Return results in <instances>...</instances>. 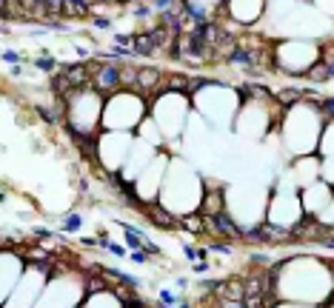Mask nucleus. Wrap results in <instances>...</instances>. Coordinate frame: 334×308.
Returning a JSON list of instances; mask_svg holds the SVG:
<instances>
[{"label": "nucleus", "mask_w": 334, "mask_h": 308, "mask_svg": "<svg viewBox=\"0 0 334 308\" xmlns=\"http://www.w3.org/2000/svg\"><path fill=\"white\" fill-rule=\"evenodd\" d=\"M37 69H40V72H54V60L51 58H37Z\"/></svg>", "instance_id": "nucleus-12"}, {"label": "nucleus", "mask_w": 334, "mask_h": 308, "mask_svg": "<svg viewBox=\"0 0 334 308\" xmlns=\"http://www.w3.org/2000/svg\"><path fill=\"white\" fill-rule=\"evenodd\" d=\"M95 26L97 29H112V20L109 17H95Z\"/></svg>", "instance_id": "nucleus-15"}, {"label": "nucleus", "mask_w": 334, "mask_h": 308, "mask_svg": "<svg viewBox=\"0 0 334 308\" xmlns=\"http://www.w3.org/2000/svg\"><path fill=\"white\" fill-rule=\"evenodd\" d=\"M157 51V46H154L152 35H134V40H131V54H154Z\"/></svg>", "instance_id": "nucleus-6"}, {"label": "nucleus", "mask_w": 334, "mask_h": 308, "mask_svg": "<svg viewBox=\"0 0 334 308\" xmlns=\"http://www.w3.org/2000/svg\"><path fill=\"white\" fill-rule=\"evenodd\" d=\"M95 0H66V12L63 15L69 17H80V15H89V9H92Z\"/></svg>", "instance_id": "nucleus-7"}, {"label": "nucleus", "mask_w": 334, "mask_h": 308, "mask_svg": "<svg viewBox=\"0 0 334 308\" xmlns=\"http://www.w3.org/2000/svg\"><path fill=\"white\" fill-rule=\"evenodd\" d=\"M214 251H226V254H229V251H232V248H229V245H226V243H217V245H214Z\"/></svg>", "instance_id": "nucleus-20"}, {"label": "nucleus", "mask_w": 334, "mask_h": 308, "mask_svg": "<svg viewBox=\"0 0 334 308\" xmlns=\"http://www.w3.org/2000/svg\"><path fill=\"white\" fill-rule=\"evenodd\" d=\"M166 83V77L157 72V69H137V89H157Z\"/></svg>", "instance_id": "nucleus-3"}, {"label": "nucleus", "mask_w": 334, "mask_h": 308, "mask_svg": "<svg viewBox=\"0 0 334 308\" xmlns=\"http://www.w3.org/2000/svg\"><path fill=\"white\" fill-rule=\"evenodd\" d=\"M277 97H280V103H291V100H297L300 97V92L297 89H286V92H280Z\"/></svg>", "instance_id": "nucleus-11"}, {"label": "nucleus", "mask_w": 334, "mask_h": 308, "mask_svg": "<svg viewBox=\"0 0 334 308\" xmlns=\"http://www.w3.org/2000/svg\"><path fill=\"white\" fill-rule=\"evenodd\" d=\"M131 257L137 260V263H143V260H146V251H134V254H131Z\"/></svg>", "instance_id": "nucleus-19"}, {"label": "nucleus", "mask_w": 334, "mask_h": 308, "mask_svg": "<svg viewBox=\"0 0 334 308\" xmlns=\"http://www.w3.org/2000/svg\"><path fill=\"white\" fill-rule=\"evenodd\" d=\"M103 288V279H89V291H100Z\"/></svg>", "instance_id": "nucleus-17"}, {"label": "nucleus", "mask_w": 334, "mask_h": 308, "mask_svg": "<svg viewBox=\"0 0 334 308\" xmlns=\"http://www.w3.org/2000/svg\"><path fill=\"white\" fill-rule=\"evenodd\" d=\"M172 6V0H154V9H169Z\"/></svg>", "instance_id": "nucleus-18"}, {"label": "nucleus", "mask_w": 334, "mask_h": 308, "mask_svg": "<svg viewBox=\"0 0 334 308\" xmlns=\"http://www.w3.org/2000/svg\"><path fill=\"white\" fill-rule=\"evenodd\" d=\"M123 86V72H120V66H100L95 72V89L100 92H117V89Z\"/></svg>", "instance_id": "nucleus-1"}, {"label": "nucleus", "mask_w": 334, "mask_h": 308, "mask_svg": "<svg viewBox=\"0 0 334 308\" xmlns=\"http://www.w3.org/2000/svg\"><path fill=\"white\" fill-rule=\"evenodd\" d=\"M260 231H263V240H289L291 237L289 229H280V226H274V222H263Z\"/></svg>", "instance_id": "nucleus-8"}, {"label": "nucleus", "mask_w": 334, "mask_h": 308, "mask_svg": "<svg viewBox=\"0 0 334 308\" xmlns=\"http://www.w3.org/2000/svg\"><path fill=\"white\" fill-rule=\"evenodd\" d=\"M66 229H69V231H77L80 229V217H66Z\"/></svg>", "instance_id": "nucleus-14"}, {"label": "nucleus", "mask_w": 334, "mask_h": 308, "mask_svg": "<svg viewBox=\"0 0 334 308\" xmlns=\"http://www.w3.org/2000/svg\"><path fill=\"white\" fill-rule=\"evenodd\" d=\"M220 211H223V194L220 191H211V194H206L203 197V206H200V217H217Z\"/></svg>", "instance_id": "nucleus-4"}, {"label": "nucleus", "mask_w": 334, "mask_h": 308, "mask_svg": "<svg viewBox=\"0 0 334 308\" xmlns=\"http://www.w3.org/2000/svg\"><path fill=\"white\" fill-rule=\"evenodd\" d=\"M146 211H149V217L154 220V226H160V229H177V220L169 211H163L160 206H146Z\"/></svg>", "instance_id": "nucleus-5"}, {"label": "nucleus", "mask_w": 334, "mask_h": 308, "mask_svg": "<svg viewBox=\"0 0 334 308\" xmlns=\"http://www.w3.org/2000/svg\"><path fill=\"white\" fill-rule=\"evenodd\" d=\"M320 111H323L326 117H334V97H331V100H323V103H320Z\"/></svg>", "instance_id": "nucleus-13"}, {"label": "nucleus", "mask_w": 334, "mask_h": 308, "mask_svg": "<svg viewBox=\"0 0 334 308\" xmlns=\"http://www.w3.org/2000/svg\"><path fill=\"white\" fill-rule=\"evenodd\" d=\"M120 3H129V0H120Z\"/></svg>", "instance_id": "nucleus-21"}, {"label": "nucleus", "mask_w": 334, "mask_h": 308, "mask_svg": "<svg viewBox=\"0 0 334 308\" xmlns=\"http://www.w3.org/2000/svg\"><path fill=\"white\" fill-rule=\"evenodd\" d=\"M206 229L214 231V234H220V237H229V240H237V237H243V229H237V226L232 222V217L223 214V211H220L217 217H209Z\"/></svg>", "instance_id": "nucleus-2"}, {"label": "nucleus", "mask_w": 334, "mask_h": 308, "mask_svg": "<svg viewBox=\"0 0 334 308\" xmlns=\"http://www.w3.org/2000/svg\"><path fill=\"white\" fill-rule=\"evenodd\" d=\"M3 60H6V63H17L20 54H17V51H3Z\"/></svg>", "instance_id": "nucleus-16"}, {"label": "nucleus", "mask_w": 334, "mask_h": 308, "mask_svg": "<svg viewBox=\"0 0 334 308\" xmlns=\"http://www.w3.org/2000/svg\"><path fill=\"white\" fill-rule=\"evenodd\" d=\"M305 77L314 80V83H323V80L331 77V72H328V63H314L309 72H305Z\"/></svg>", "instance_id": "nucleus-9"}, {"label": "nucleus", "mask_w": 334, "mask_h": 308, "mask_svg": "<svg viewBox=\"0 0 334 308\" xmlns=\"http://www.w3.org/2000/svg\"><path fill=\"white\" fill-rule=\"evenodd\" d=\"M183 229H189V231H194V234H200L206 226L200 222V214H191V217H186V220H183Z\"/></svg>", "instance_id": "nucleus-10"}]
</instances>
